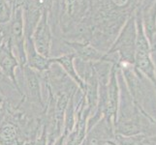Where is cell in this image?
Returning <instances> with one entry per match:
<instances>
[{"mask_svg":"<svg viewBox=\"0 0 156 145\" xmlns=\"http://www.w3.org/2000/svg\"><path fill=\"white\" fill-rule=\"evenodd\" d=\"M32 42H33L36 51L40 55L49 58L51 47V35L45 14L43 15L41 20L35 29Z\"/></svg>","mask_w":156,"mask_h":145,"instance_id":"6da1fadb","label":"cell"},{"mask_svg":"<svg viewBox=\"0 0 156 145\" xmlns=\"http://www.w3.org/2000/svg\"><path fill=\"white\" fill-rule=\"evenodd\" d=\"M24 80H25V86H26V96L27 99L37 105H40L41 107H44V102L42 98L41 92V85L40 79L38 78L35 70L30 68L27 64L23 66Z\"/></svg>","mask_w":156,"mask_h":145,"instance_id":"7a4b0ae2","label":"cell"},{"mask_svg":"<svg viewBox=\"0 0 156 145\" xmlns=\"http://www.w3.org/2000/svg\"><path fill=\"white\" fill-rule=\"evenodd\" d=\"M12 38L19 54L20 66L23 67L27 64V59H26V52L23 45V24L21 10H18L15 16V20L12 25Z\"/></svg>","mask_w":156,"mask_h":145,"instance_id":"3957f363","label":"cell"},{"mask_svg":"<svg viewBox=\"0 0 156 145\" xmlns=\"http://www.w3.org/2000/svg\"><path fill=\"white\" fill-rule=\"evenodd\" d=\"M73 59H74L73 54H65L60 57L53 58L51 59V61L57 62L58 64H60V66L64 69V71L67 73L68 76L71 78L74 81L79 85V87L85 93L87 92V84H85L83 80L80 78L78 72L76 71V68L74 66Z\"/></svg>","mask_w":156,"mask_h":145,"instance_id":"277c9868","label":"cell"},{"mask_svg":"<svg viewBox=\"0 0 156 145\" xmlns=\"http://www.w3.org/2000/svg\"><path fill=\"white\" fill-rule=\"evenodd\" d=\"M19 130L15 124L11 122L3 123L0 126V144L16 145L18 140Z\"/></svg>","mask_w":156,"mask_h":145,"instance_id":"5b68a950","label":"cell"},{"mask_svg":"<svg viewBox=\"0 0 156 145\" xmlns=\"http://www.w3.org/2000/svg\"><path fill=\"white\" fill-rule=\"evenodd\" d=\"M75 50H76L77 54L80 56V58L83 60H89V59H96L98 57V53L96 52L92 47H85L83 45H78V44H72L71 45Z\"/></svg>","mask_w":156,"mask_h":145,"instance_id":"8992f818","label":"cell"},{"mask_svg":"<svg viewBox=\"0 0 156 145\" xmlns=\"http://www.w3.org/2000/svg\"><path fill=\"white\" fill-rule=\"evenodd\" d=\"M33 145H47V130L46 127H44L42 131L41 136L37 138V140L35 141V143Z\"/></svg>","mask_w":156,"mask_h":145,"instance_id":"52a82bcc","label":"cell"},{"mask_svg":"<svg viewBox=\"0 0 156 145\" xmlns=\"http://www.w3.org/2000/svg\"><path fill=\"white\" fill-rule=\"evenodd\" d=\"M114 2L116 4V5H119V6H122V5H124L127 0H114Z\"/></svg>","mask_w":156,"mask_h":145,"instance_id":"ba28073f","label":"cell"}]
</instances>
